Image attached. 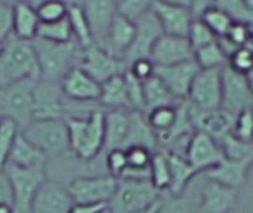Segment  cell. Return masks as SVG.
Listing matches in <instances>:
<instances>
[{
	"label": "cell",
	"mask_w": 253,
	"mask_h": 213,
	"mask_svg": "<svg viewBox=\"0 0 253 213\" xmlns=\"http://www.w3.org/2000/svg\"><path fill=\"white\" fill-rule=\"evenodd\" d=\"M0 213H13V208L7 202H0Z\"/></svg>",
	"instance_id": "cell-57"
},
{
	"label": "cell",
	"mask_w": 253,
	"mask_h": 213,
	"mask_svg": "<svg viewBox=\"0 0 253 213\" xmlns=\"http://www.w3.org/2000/svg\"><path fill=\"white\" fill-rule=\"evenodd\" d=\"M252 165L253 160L234 162V160L224 159L218 166L209 169L206 172V176H208V179L215 181L221 185L240 190L246 184L248 173H249Z\"/></svg>",
	"instance_id": "cell-25"
},
{
	"label": "cell",
	"mask_w": 253,
	"mask_h": 213,
	"mask_svg": "<svg viewBox=\"0 0 253 213\" xmlns=\"http://www.w3.org/2000/svg\"><path fill=\"white\" fill-rule=\"evenodd\" d=\"M150 59L156 67L173 65L194 59V50L187 37L163 34L156 42Z\"/></svg>",
	"instance_id": "cell-17"
},
{
	"label": "cell",
	"mask_w": 253,
	"mask_h": 213,
	"mask_svg": "<svg viewBox=\"0 0 253 213\" xmlns=\"http://www.w3.org/2000/svg\"><path fill=\"white\" fill-rule=\"evenodd\" d=\"M70 151L80 160L90 162L102 150L105 144V113L96 108L86 116H67L65 119Z\"/></svg>",
	"instance_id": "cell-1"
},
{
	"label": "cell",
	"mask_w": 253,
	"mask_h": 213,
	"mask_svg": "<svg viewBox=\"0 0 253 213\" xmlns=\"http://www.w3.org/2000/svg\"><path fill=\"white\" fill-rule=\"evenodd\" d=\"M142 89H144V104H145L144 114L157 107L176 105L181 102L172 95V92L157 76H151L150 79L142 82Z\"/></svg>",
	"instance_id": "cell-30"
},
{
	"label": "cell",
	"mask_w": 253,
	"mask_h": 213,
	"mask_svg": "<svg viewBox=\"0 0 253 213\" xmlns=\"http://www.w3.org/2000/svg\"><path fill=\"white\" fill-rule=\"evenodd\" d=\"M168 157H169V166H170V187L168 190V194L181 196L185 193L188 184L193 181L197 172L193 169V166L188 163L184 154L168 151Z\"/></svg>",
	"instance_id": "cell-28"
},
{
	"label": "cell",
	"mask_w": 253,
	"mask_h": 213,
	"mask_svg": "<svg viewBox=\"0 0 253 213\" xmlns=\"http://www.w3.org/2000/svg\"><path fill=\"white\" fill-rule=\"evenodd\" d=\"M239 202V190L208 179L200 193L196 213H231Z\"/></svg>",
	"instance_id": "cell-19"
},
{
	"label": "cell",
	"mask_w": 253,
	"mask_h": 213,
	"mask_svg": "<svg viewBox=\"0 0 253 213\" xmlns=\"http://www.w3.org/2000/svg\"><path fill=\"white\" fill-rule=\"evenodd\" d=\"M21 132L46 157H58L70 151L68 129L64 119L33 120Z\"/></svg>",
	"instance_id": "cell-4"
},
{
	"label": "cell",
	"mask_w": 253,
	"mask_h": 213,
	"mask_svg": "<svg viewBox=\"0 0 253 213\" xmlns=\"http://www.w3.org/2000/svg\"><path fill=\"white\" fill-rule=\"evenodd\" d=\"M178 105H165V107H157L154 110H150L145 113L147 122L151 126V129L156 132L157 136L166 133L176 122L178 117Z\"/></svg>",
	"instance_id": "cell-34"
},
{
	"label": "cell",
	"mask_w": 253,
	"mask_h": 213,
	"mask_svg": "<svg viewBox=\"0 0 253 213\" xmlns=\"http://www.w3.org/2000/svg\"><path fill=\"white\" fill-rule=\"evenodd\" d=\"M227 65L237 73L248 74L253 68V42L251 44H246V46L234 50L230 55Z\"/></svg>",
	"instance_id": "cell-45"
},
{
	"label": "cell",
	"mask_w": 253,
	"mask_h": 213,
	"mask_svg": "<svg viewBox=\"0 0 253 213\" xmlns=\"http://www.w3.org/2000/svg\"><path fill=\"white\" fill-rule=\"evenodd\" d=\"M253 107V90L245 74L234 71L228 65L222 67V102L221 108L237 114Z\"/></svg>",
	"instance_id": "cell-12"
},
{
	"label": "cell",
	"mask_w": 253,
	"mask_h": 213,
	"mask_svg": "<svg viewBox=\"0 0 253 213\" xmlns=\"http://www.w3.org/2000/svg\"><path fill=\"white\" fill-rule=\"evenodd\" d=\"M67 99L61 83L39 79L33 90V120L64 119Z\"/></svg>",
	"instance_id": "cell-11"
},
{
	"label": "cell",
	"mask_w": 253,
	"mask_h": 213,
	"mask_svg": "<svg viewBox=\"0 0 253 213\" xmlns=\"http://www.w3.org/2000/svg\"><path fill=\"white\" fill-rule=\"evenodd\" d=\"M245 1L248 3V6H249V7L253 10V0H245Z\"/></svg>",
	"instance_id": "cell-60"
},
{
	"label": "cell",
	"mask_w": 253,
	"mask_h": 213,
	"mask_svg": "<svg viewBox=\"0 0 253 213\" xmlns=\"http://www.w3.org/2000/svg\"><path fill=\"white\" fill-rule=\"evenodd\" d=\"M0 202H12V193H10V185L9 181L4 175V172H0Z\"/></svg>",
	"instance_id": "cell-53"
},
{
	"label": "cell",
	"mask_w": 253,
	"mask_h": 213,
	"mask_svg": "<svg viewBox=\"0 0 253 213\" xmlns=\"http://www.w3.org/2000/svg\"><path fill=\"white\" fill-rule=\"evenodd\" d=\"M187 101L199 110L219 108L222 102V68L200 70L191 83Z\"/></svg>",
	"instance_id": "cell-9"
},
{
	"label": "cell",
	"mask_w": 253,
	"mask_h": 213,
	"mask_svg": "<svg viewBox=\"0 0 253 213\" xmlns=\"http://www.w3.org/2000/svg\"><path fill=\"white\" fill-rule=\"evenodd\" d=\"M154 68L156 65L153 64V61L150 58H141V59H135L132 62L127 64V71L138 80L145 82L147 79H150L151 76H154Z\"/></svg>",
	"instance_id": "cell-49"
},
{
	"label": "cell",
	"mask_w": 253,
	"mask_h": 213,
	"mask_svg": "<svg viewBox=\"0 0 253 213\" xmlns=\"http://www.w3.org/2000/svg\"><path fill=\"white\" fill-rule=\"evenodd\" d=\"M213 6L225 12L233 22L246 24L253 28V10L245 0H215Z\"/></svg>",
	"instance_id": "cell-38"
},
{
	"label": "cell",
	"mask_w": 253,
	"mask_h": 213,
	"mask_svg": "<svg viewBox=\"0 0 253 213\" xmlns=\"http://www.w3.org/2000/svg\"><path fill=\"white\" fill-rule=\"evenodd\" d=\"M154 151L147 147H130L126 150L127 169L123 178L129 179H150V166ZM122 179V178H120Z\"/></svg>",
	"instance_id": "cell-31"
},
{
	"label": "cell",
	"mask_w": 253,
	"mask_h": 213,
	"mask_svg": "<svg viewBox=\"0 0 253 213\" xmlns=\"http://www.w3.org/2000/svg\"><path fill=\"white\" fill-rule=\"evenodd\" d=\"M231 133L243 142L253 144V107L236 114Z\"/></svg>",
	"instance_id": "cell-43"
},
{
	"label": "cell",
	"mask_w": 253,
	"mask_h": 213,
	"mask_svg": "<svg viewBox=\"0 0 253 213\" xmlns=\"http://www.w3.org/2000/svg\"><path fill=\"white\" fill-rule=\"evenodd\" d=\"M37 10V15L40 18V22H55L67 18L68 6L58 0H44L34 6Z\"/></svg>",
	"instance_id": "cell-44"
},
{
	"label": "cell",
	"mask_w": 253,
	"mask_h": 213,
	"mask_svg": "<svg viewBox=\"0 0 253 213\" xmlns=\"http://www.w3.org/2000/svg\"><path fill=\"white\" fill-rule=\"evenodd\" d=\"M40 70L33 42H25L13 34L4 42L0 55V87L22 80H39Z\"/></svg>",
	"instance_id": "cell-3"
},
{
	"label": "cell",
	"mask_w": 253,
	"mask_h": 213,
	"mask_svg": "<svg viewBox=\"0 0 253 213\" xmlns=\"http://www.w3.org/2000/svg\"><path fill=\"white\" fill-rule=\"evenodd\" d=\"M1 3H6V4H10V6H15L18 3H22V1H30V0H0Z\"/></svg>",
	"instance_id": "cell-58"
},
{
	"label": "cell",
	"mask_w": 253,
	"mask_h": 213,
	"mask_svg": "<svg viewBox=\"0 0 253 213\" xmlns=\"http://www.w3.org/2000/svg\"><path fill=\"white\" fill-rule=\"evenodd\" d=\"M46 160H47V157L37 147H34L22 135V132H19L15 142H13V147L10 150V154H9V159H7L6 165L28 169V168L43 166Z\"/></svg>",
	"instance_id": "cell-27"
},
{
	"label": "cell",
	"mask_w": 253,
	"mask_h": 213,
	"mask_svg": "<svg viewBox=\"0 0 253 213\" xmlns=\"http://www.w3.org/2000/svg\"><path fill=\"white\" fill-rule=\"evenodd\" d=\"M194 61L202 70H209V68H222L227 65V55L221 44L216 42L206 44L197 50H194Z\"/></svg>",
	"instance_id": "cell-35"
},
{
	"label": "cell",
	"mask_w": 253,
	"mask_h": 213,
	"mask_svg": "<svg viewBox=\"0 0 253 213\" xmlns=\"http://www.w3.org/2000/svg\"><path fill=\"white\" fill-rule=\"evenodd\" d=\"M154 3L156 0H119L117 13L135 22L145 13L153 10Z\"/></svg>",
	"instance_id": "cell-41"
},
{
	"label": "cell",
	"mask_w": 253,
	"mask_h": 213,
	"mask_svg": "<svg viewBox=\"0 0 253 213\" xmlns=\"http://www.w3.org/2000/svg\"><path fill=\"white\" fill-rule=\"evenodd\" d=\"M184 156L197 173L208 172L224 160V153L219 142L199 130H196L190 138Z\"/></svg>",
	"instance_id": "cell-13"
},
{
	"label": "cell",
	"mask_w": 253,
	"mask_h": 213,
	"mask_svg": "<svg viewBox=\"0 0 253 213\" xmlns=\"http://www.w3.org/2000/svg\"><path fill=\"white\" fill-rule=\"evenodd\" d=\"M33 47L39 62L40 79L56 83H61L68 71L80 64L83 52V49L74 39L67 43H53L42 39H34Z\"/></svg>",
	"instance_id": "cell-2"
},
{
	"label": "cell",
	"mask_w": 253,
	"mask_h": 213,
	"mask_svg": "<svg viewBox=\"0 0 253 213\" xmlns=\"http://www.w3.org/2000/svg\"><path fill=\"white\" fill-rule=\"evenodd\" d=\"M101 213H110V211H108V206H107V209H105V211H102Z\"/></svg>",
	"instance_id": "cell-62"
},
{
	"label": "cell",
	"mask_w": 253,
	"mask_h": 213,
	"mask_svg": "<svg viewBox=\"0 0 253 213\" xmlns=\"http://www.w3.org/2000/svg\"><path fill=\"white\" fill-rule=\"evenodd\" d=\"M159 213H196V205L185 194H168L166 197H162V206Z\"/></svg>",
	"instance_id": "cell-46"
},
{
	"label": "cell",
	"mask_w": 253,
	"mask_h": 213,
	"mask_svg": "<svg viewBox=\"0 0 253 213\" xmlns=\"http://www.w3.org/2000/svg\"><path fill=\"white\" fill-rule=\"evenodd\" d=\"M13 34V6L0 1V42Z\"/></svg>",
	"instance_id": "cell-50"
},
{
	"label": "cell",
	"mask_w": 253,
	"mask_h": 213,
	"mask_svg": "<svg viewBox=\"0 0 253 213\" xmlns=\"http://www.w3.org/2000/svg\"><path fill=\"white\" fill-rule=\"evenodd\" d=\"M19 132V128L12 120H0V172L4 170L10 150Z\"/></svg>",
	"instance_id": "cell-40"
},
{
	"label": "cell",
	"mask_w": 253,
	"mask_h": 213,
	"mask_svg": "<svg viewBox=\"0 0 253 213\" xmlns=\"http://www.w3.org/2000/svg\"><path fill=\"white\" fill-rule=\"evenodd\" d=\"M67 19H68L70 27H71L73 39L79 43V46L82 49H86L95 43L90 25L84 16L82 6H70L68 12H67Z\"/></svg>",
	"instance_id": "cell-32"
},
{
	"label": "cell",
	"mask_w": 253,
	"mask_h": 213,
	"mask_svg": "<svg viewBox=\"0 0 253 213\" xmlns=\"http://www.w3.org/2000/svg\"><path fill=\"white\" fill-rule=\"evenodd\" d=\"M160 206H162V196L160 199H157L153 205H150L148 208H145L144 211H139L136 213H159L160 212Z\"/></svg>",
	"instance_id": "cell-55"
},
{
	"label": "cell",
	"mask_w": 253,
	"mask_h": 213,
	"mask_svg": "<svg viewBox=\"0 0 253 213\" xmlns=\"http://www.w3.org/2000/svg\"><path fill=\"white\" fill-rule=\"evenodd\" d=\"M188 42L193 47V50H197L206 44H211L213 42H216V36L212 33V30L200 19V18H194L190 31H188Z\"/></svg>",
	"instance_id": "cell-42"
},
{
	"label": "cell",
	"mask_w": 253,
	"mask_h": 213,
	"mask_svg": "<svg viewBox=\"0 0 253 213\" xmlns=\"http://www.w3.org/2000/svg\"><path fill=\"white\" fill-rule=\"evenodd\" d=\"M40 27V18L37 15L36 7L30 1H22L13 6V36L33 42L37 37V31Z\"/></svg>",
	"instance_id": "cell-26"
},
{
	"label": "cell",
	"mask_w": 253,
	"mask_h": 213,
	"mask_svg": "<svg viewBox=\"0 0 253 213\" xmlns=\"http://www.w3.org/2000/svg\"><path fill=\"white\" fill-rule=\"evenodd\" d=\"M190 117L196 130L219 141L225 135L231 133L236 116L221 107L213 110H199L190 105Z\"/></svg>",
	"instance_id": "cell-18"
},
{
	"label": "cell",
	"mask_w": 253,
	"mask_h": 213,
	"mask_svg": "<svg viewBox=\"0 0 253 213\" xmlns=\"http://www.w3.org/2000/svg\"><path fill=\"white\" fill-rule=\"evenodd\" d=\"M246 76V79H248V83H249V86L252 87V90H253V68L248 73V74H245Z\"/></svg>",
	"instance_id": "cell-59"
},
{
	"label": "cell",
	"mask_w": 253,
	"mask_h": 213,
	"mask_svg": "<svg viewBox=\"0 0 253 213\" xmlns=\"http://www.w3.org/2000/svg\"><path fill=\"white\" fill-rule=\"evenodd\" d=\"M162 193L154 188L150 179L122 178L117 182V190L108 202L110 213H136L144 211L160 199Z\"/></svg>",
	"instance_id": "cell-6"
},
{
	"label": "cell",
	"mask_w": 253,
	"mask_h": 213,
	"mask_svg": "<svg viewBox=\"0 0 253 213\" xmlns=\"http://www.w3.org/2000/svg\"><path fill=\"white\" fill-rule=\"evenodd\" d=\"M80 6L90 25L93 42L102 47L108 28L114 16L117 15V1L116 0H82Z\"/></svg>",
	"instance_id": "cell-20"
},
{
	"label": "cell",
	"mask_w": 253,
	"mask_h": 213,
	"mask_svg": "<svg viewBox=\"0 0 253 213\" xmlns=\"http://www.w3.org/2000/svg\"><path fill=\"white\" fill-rule=\"evenodd\" d=\"M218 142H219L221 150L224 153V159L234 160V162L253 160V144L243 142V141L237 139L233 133L225 135Z\"/></svg>",
	"instance_id": "cell-36"
},
{
	"label": "cell",
	"mask_w": 253,
	"mask_h": 213,
	"mask_svg": "<svg viewBox=\"0 0 253 213\" xmlns=\"http://www.w3.org/2000/svg\"><path fill=\"white\" fill-rule=\"evenodd\" d=\"M132 126V110H108L105 113L104 150H126Z\"/></svg>",
	"instance_id": "cell-23"
},
{
	"label": "cell",
	"mask_w": 253,
	"mask_h": 213,
	"mask_svg": "<svg viewBox=\"0 0 253 213\" xmlns=\"http://www.w3.org/2000/svg\"><path fill=\"white\" fill-rule=\"evenodd\" d=\"M3 47H4V42H0V55L3 52Z\"/></svg>",
	"instance_id": "cell-61"
},
{
	"label": "cell",
	"mask_w": 253,
	"mask_h": 213,
	"mask_svg": "<svg viewBox=\"0 0 253 213\" xmlns=\"http://www.w3.org/2000/svg\"><path fill=\"white\" fill-rule=\"evenodd\" d=\"M42 1H44V0H30V3H31L33 6H37V4L42 3ZM58 1H62V3L67 4L68 7H70V6H80V3H82V0H58Z\"/></svg>",
	"instance_id": "cell-56"
},
{
	"label": "cell",
	"mask_w": 253,
	"mask_h": 213,
	"mask_svg": "<svg viewBox=\"0 0 253 213\" xmlns=\"http://www.w3.org/2000/svg\"><path fill=\"white\" fill-rule=\"evenodd\" d=\"M135 33H136L135 22L117 13L108 28L102 47L110 53H113L114 56L125 59L127 50L130 49L135 40Z\"/></svg>",
	"instance_id": "cell-24"
},
{
	"label": "cell",
	"mask_w": 253,
	"mask_h": 213,
	"mask_svg": "<svg viewBox=\"0 0 253 213\" xmlns=\"http://www.w3.org/2000/svg\"><path fill=\"white\" fill-rule=\"evenodd\" d=\"M73 206L67 188L55 181H44L31 203V213H70Z\"/></svg>",
	"instance_id": "cell-21"
},
{
	"label": "cell",
	"mask_w": 253,
	"mask_h": 213,
	"mask_svg": "<svg viewBox=\"0 0 253 213\" xmlns=\"http://www.w3.org/2000/svg\"><path fill=\"white\" fill-rule=\"evenodd\" d=\"M153 12L157 16L165 34L188 37L190 27L194 21L191 9L168 4L156 0L153 6Z\"/></svg>",
	"instance_id": "cell-22"
},
{
	"label": "cell",
	"mask_w": 253,
	"mask_h": 213,
	"mask_svg": "<svg viewBox=\"0 0 253 213\" xmlns=\"http://www.w3.org/2000/svg\"><path fill=\"white\" fill-rule=\"evenodd\" d=\"M36 39L53 42V43H67V42L73 40L71 27L68 24V19L64 18V19L55 21V22H40Z\"/></svg>",
	"instance_id": "cell-37"
},
{
	"label": "cell",
	"mask_w": 253,
	"mask_h": 213,
	"mask_svg": "<svg viewBox=\"0 0 253 213\" xmlns=\"http://www.w3.org/2000/svg\"><path fill=\"white\" fill-rule=\"evenodd\" d=\"M150 181L154 188L160 193H165L170 187V166L168 151H154L151 166H150Z\"/></svg>",
	"instance_id": "cell-33"
},
{
	"label": "cell",
	"mask_w": 253,
	"mask_h": 213,
	"mask_svg": "<svg viewBox=\"0 0 253 213\" xmlns=\"http://www.w3.org/2000/svg\"><path fill=\"white\" fill-rule=\"evenodd\" d=\"M108 205H74L70 213H101Z\"/></svg>",
	"instance_id": "cell-51"
},
{
	"label": "cell",
	"mask_w": 253,
	"mask_h": 213,
	"mask_svg": "<svg viewBox=\"0 0 253 213\" xmlns=\"http://www.w3.org/2000/svg\"><path fill=\"white\" fill-rule=\"evenodd\" d=\"M125 79H126V87H127V98H129L130 110L144 113L145 111V104H144L142 82L135 79L129 71L125 73Z\"/></svg>",
	"instance_id": "cell-47"
},
{
	"label": "cell",
	"mask_w": 253,
	"mask_h": 213,
	"mask_svg": "<svg viewBox=\"0 0 253 213\" xmlns=\"http://www.w3.org/2000/svg\"><path fill=\"white\" fill-rule=\"evenodd\" d=\"M135 25H136L135 40L125 56V61L127 64L135 59L150 58V53H151L156 42L165 34L163 28L153 10H150L148 13L141 16L138 21H135Z\"/></svg>",
	"instance_id": "cell-14"
},
{
	"label": "cell",
	"mask_w": 253,
	"mask_h": 213,
	"mask_svg": "<svg viewBox=\"0 0 253 213\" xmlns=\"http://www.w3.org/2000/svg\"><path fill=\"white\" fill-rule=\"evenodd\" d=\"M159 1L168 3V4H173V6L187 7V9H191V3H193V0H159Z\"/></svg>",
	"instance_id": "cell-54"
},
{
	"label": "cell",
	"mask_w": 253,
	"mask_h": 213,
	"mask_svg": "<svg viewBox=\"0 0 253 213\" xmlns=\"http://www.w3.org/2000/svg\"><path fill=\"white\" fill-rule=\"evenodd\" d=\"M119 179L111 175L76 178L68 185L74 205H108L117 190Z\"/></svg>",
	"instance_id": "cell-8"
},
{
	"label": "cell",
	"mask_w": 253,
	"mask_h": 213,
	"mask_svg": "<svg viewBox=\"0 0 253 213\" xmlns=\"http://www.w3.org/2000/svg\"><path fill=\"white\" fill-rule=\"evenodd\" d=\"M37 80H22L0 87V120H12L19 130L33 122V90Z\"/></svg>",
	"instance_id": "cell-5"
},
{
	"label": "cell",
	"mask_w": 253,
	"mask_h": 213,
	"mask_svg": "<svg viewBox=\"0 0 253 213\" xmlns=\"http://www.w3.org/2000/svg\"><path fill=\"white\" fill-rule=\"evenodd\" d=\"M199 18L212 30V33L216 36V39L224 37L230 31L231 25L234 24L233 19L225 12H222L221 9H218L215 6H212L208 10H205Z\"/></svg>",
	"instance_id": "cell-39"
},
{
	"label": "cell",
	"mask_w": 253,
	"mask_h": 213,
	"mask_svg": "<svg viewBox=\"0 0 253 213\" xmlns=\"http://www.w3.org/2000/svg\"><path fill=\"white\" fill-rule=\"evenodd\" d=\"M4 175L10 185L13 213H31V203L39 188L46 181L43 166L37 168H16L6 165Z\"/></svg>",
	"instance_id": "cell-7"
},
{
	"label": "cell",
	"mask_w": 253,
	"mask_h": 213,
	"mask_svg": "<svg viewBox=\"0 0 253 213\" xmlns=\"http://www.w3.org/2000/svg\"><path fill=\"white\" fill-rule=\"evenodd\" d=\"M215 4V0H193L191 3V12L194 18H199L205 10L212 7Z\"/></svg>",
	"instance_id": "cell-52"
},
{
	"label": "cell",
	"mask_w": 253,
	"mask_h": 213,
	"mask_svg": "<svg viewBox=\"0 0 253 213\" xmlns=\"http://www.w3.org/2000/svg\"><path fill=\"white\" fill-rule=\"evenodd\" d=\"M105 166H107L108 175H111L116 179L123 178V175H125L126 169H127L126 150H111V151H107Z\"/></svg>",
	"instance_id": "cell-48"
},
{
	"label": "cell",
	"mask_w": 253,
	"mask_h": 213,
	"mask_svg": "<svg viewBox=\"0 0 253 213\" xmlns=\"http://www.w3.org/2000/svg\"><path fill=\"white\" fill-rule=\"evenodd\" d=\"M200 70L202 68L197 65V62L191 59V61L181 62V64L156 67L154 76H157L166 85V87L172 92V95L176 99L184 101L187 99L191 83Z\"/></svg>",
	"instance_id": "cell-15"
},
{
	"label": "cell",
	"mask_w": 253,
	"mask_h": 213,
	"mask_svg": "<svg viewBox=\"0 0 253 213\" xmlns=\"http://www.w3.org/2000/svg\"><path fill=\"white\" fill-rule=\"evenodd\" d=\"M116 1H119V0H116Z\"/></svg>",
	"instance_id": "cell-63"
},
{
	"label": "cell",
	"mask_w": 253,
	"mask_h": 213,
	"mask_svg": "<svg viewBox=\"0 0 253 213\" xmlns=\"http://www.w3.org/2000/svg\"><path fill=\"white\" fill-rule=\"evenodd\" d=\"M99 104L108 110H130L125 74L116 76L101 85Z\"/></svg>",
	"instance_id": "cell-29"
},
{
	"label": "cell",
	"mask_w": 253,
	"mask_h": 213,
	"mask_svg": "<svg viewBox=\"0 0 253 213\" xmlns=\"http://www.w3.org/2000/svg\"><path fill=\"white\" fill-rule=\"evenodd\" d=\"M61 87L67 101L80 104H90L96 101L99 102L101 83H98L79 65L68 71V74L61 82Z\"/></svg>",
	"instance_id": "cell-16"
},
{
	"label": "cell",
	"mask_w": 253,
	"mask_h": 213,
	"mask_svg": "<svg viewBox=\"0 0 253 213\" xmlns=\"http://www.w3.org/2000/svg\"><path fill=\"white\" fill-rule=\"evenodd\" d=\"M79 67L101 85L127 71V62L125 59L114 56L96 43L83 49Z\"/></svg>",
	"instance_id": "cell-10"
}]
</instances>
